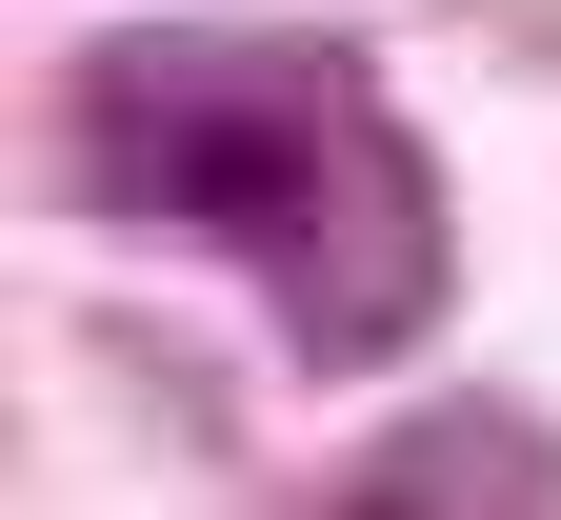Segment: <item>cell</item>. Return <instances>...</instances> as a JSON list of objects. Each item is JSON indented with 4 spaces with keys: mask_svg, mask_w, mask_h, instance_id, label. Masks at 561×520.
<instances>
[{
    "mask_svg": "<svg viewBox=\"0 0 561 520\" xmlns=\"http://www.w3.org/2000/svg\"><path fill=\"white\" fill-rule=\"evenodd\" d=\"M81 181L161 241H221L301 360H401L442 321V181L341 41L161 21L81 60Z\"/></svg>",
    "mask_w": 561,
    "mask_h": 520,
    "instance_id": "1",
    "label": "cell"
},
{
    "mask_svg": "<svg viewBox=\"0 0 561 520\" xmlns=\"http://www.w3.org/2000/svg\"><path fill=\"white\" fill-rule=\"evenodd\" d=\"M362 500H561V461H541L522 420H421V440H401Z\"/></svg>",
    "mask_w": 561,
    "mask_h": 520,
    "instance_id": "2",
    "label": "cell"
}]
</instances>
